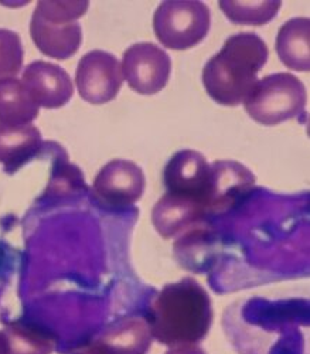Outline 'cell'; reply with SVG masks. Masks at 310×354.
Listing matches in <instances>:
<instances>
[{
    "instance_id": "obj_1",
    "label": "cell",
    "mask_w": 310,
    "mask_h": 354,
    "mask_svg": "<svg viewBox=\"0 0 310 354\" xmlns=\"http://www.w3.org/2000/svg\"><path fill=\"white\" fill-rule=\"evenodd\" d=\"M213 305L209 292L194 278L167 283L152 301L148 324L153 340L176 348L197 346L213 324Z\"/></svg>"
},
{
    "instance_id": "obj_2",
    "label": "cell",
    "mask_w": 310,
    "mask_h": 354,
    "mask_svg": "<svg viewBox=\"0 0 310 354\" xmlns=\"http://www.w3.org/2000/svg\"><path fill=\"white\" fill-rule=\"evenodd\" d=\"M268 55V46L257 33L230 36L203 68L206 93L220 105L238 106L257 84Z\"/></svg>"
},
{
    "instance_id": "obj_3",
    "label": "cell",
    "mask_w": 310,
    "mask_h": 354,
    "mask_svg": "<svg viewBox=\"0 0 310 354\" xmlns=\"http://www.w3.org/2000/svg\"><path fill=\"white\" fill-rule=\"evenodd\" d=\"M306 105V88L291 73H276L258 80L244 101L253 121L273 127L299 116Z\"/></svg>"
},
{
    "instance_id": "obj_4",
    "label": "cell",
    "mask_w": 310,
    "mask_h": 354,
    "mask_svg": "<svg viewBox=\"0 0 310 354\" xmlns=\"http://www.w3.org/2000/svg\"><path fill=\"white\" fill-rule=\"evenodd\" d=\"M211 26L210 8L199 0H168L155 12L153 30L167 48L188 50L206 39Z\"/></svg>"
},
{
    "instance_id": "obj_5",
    "label": "cell",
    "mask_w": 310,
    "mask_h": 354,
    "mask_svg": "<svg viewBox=\"0 0 310 354\" xmlns=\"http://www.w3.org/2000/svg\"><path fill=\"white\" fill-rule=\"evenodd\" d=\"M75 84L84 101L93 105L110 102L124 84L122 66L114 54L102 50L90 51L78 63Z\"/></svg>"
},
{
    "instance_id": "obj_6",
    "label": "cell",
    "mask_w": 310,
    "mask_h": 354,
    "mask_svg": "<svg viewBox=\"0 0 310 354\" xmlns=\"http://www.w3.org/2000/svg\"><path fill=\"white\" fill-rule=\"evenodd\" d=\"M122 73L130 90L140 95H155L171 78L172 60L153 43H136L124 53Z\"/></svg>"
},
{
    "instance_id": "obj_7",
    "label": "cell",
    "mask_w": 310,
    "mask_h": 354,
    "mask_svg": "<svg viewBox=\"0 0 310 354\" xmlns=\"http://www.w3.org/2000/svg\"><path fill=\"white\" fill-rule=\"evenodd\" d=\"M145 173L130 160L117 159L105 165L93 183V194L105 207H130L144 196Z\"/></svg>"
},
{
    "instance_id": "obj_8",
    "label": "cell",
    "mask_w": 310,
    "mask_h": 354,
    "mask_svg": "<svg viewBox=\"0 0 310 354\" xmlns=\"http://www.w3.org/2000/svg\"><path fill=\"white\" fill-rule=\"evenodd\" d=\"M163 179L168 193L199 200L209 213L211 165L200 152L193 149L177 152L166 165Z\"/></svg>"
},
{
    "instance_id": "obj_9",
    "label": "cell",
    "mask_w": 310,
    "mask_h": 354,
    "mask_svg": "<svg viewBox=\"0 0 310 354\" xmlns=\"http://www.w3.org/2000/svg\"><path fill=\"white\" fill-rule=\"evenodd\" d=\"M21 82L32 100L47 109L67 105L74 95L71 77L63 67L52 63H30L23 71Z\"/></svg>"
},
{
    "instance_id": "obj_10",
    "label": "cell",
    "mask_w": 310,
    "mask_h": 354,
    "mask_svg": "<svg viewBox=\"0 0 310 354\" xmlns=\"http://www.w3.org/2000/svg\"><path fill=\"white\" fill-rule=\"evenodd\" d=\"M207 214L202 201L167 192L155 204L152 223L163 239H172L186 230H191Z\"/></svg>"
},
{
    "instance_id": "obj_11",
    "label": "cell",
    "mask_w": 310,
    "mask_h": 354,
    "mask_svg": "<svg viewBox=\"0 0 310 354\" xmlns=\"http://www.w3.org/2000/svg\"><path fill=\"white\" fill-rule=\"evenodd\" d=\"M255 185V176L244 165L234 160H218L211 165V189L209 213L230 209L240 197L245 196Z\"/></svg>"
},
{
    "instance_id": "obj_12",
    "label": "cell",
    "mask_w": 310,
    "mask_h": 354,
    "mask_svg": "<svg viewBox=\"0 0 310 354\" xmlns=\"http://www.w3.org/2000/svg\"><path fill=\"white\" fill-rule=\"evenodd\" d=\"M30 35L36 47L55 60L72 57L82 43V30L78 21L47 20L37 12L32 16Z\"/></svg>"
},
{
    "instance_id": "obj_13",
    "label": "cell",
    "mask_w": 310,
    "mask_h": 354,
    "mask_svg": "<svg viewBox=\"0 0 310 354\" xmlns=\"http://www.w3.org/2000/svg\"><path fill=\"white\" fill-rule=\"evenodd\" d=\"M94 342L108 354H148L153 336L146 319L130 316L110 324Z\"/></svg>"
},
{
    "instance_id": "obj_14",
    "label": "cell",
    "mask_w": 310,
    "mask_h": 354,
    "mask_svg": "<svg viewBox=\"0 0 310 354\" xmlns=\"http://www.w3.org/2000/svg\"><path fill=\"white\" fill-rule=\"evenodd\" d=\"M43 147V138L35 125L8 127L0 124V165L9 174L30 162Z\"/></svg>"
},
{
    "instance_id": "obj_15",
    "label": "cell",
    "mask_w": 310,
    "mask_h": 354,
    "mask_svg": "<svg viewBox=\"0 0 310 354\" xmlns=\"http://www.w3.org/2000/svg\"><path fill=\"white\" fill-rule=\"evenodd\" d=\"M275 48L282 64L289 70L310 71V20L293 17L279 28Z\"/></svg>"
},
{
    "instance_id": "obj_16",
    "label": "cell",
    "mask_w": 310,
    "mask_h": 354,
    "mask_svg": "<svg viewBox=\"0 0 310 354\" xmlns=\"http://www.w3.org/2000/svg\"><path fill=\"white\" fill-rule=\"evenodd\" d=\"M40 106L32 100L21 80H0V124L8 127L32 125Z\"/></svg>"
},
{
    "instance_id": "obj_17",
    "label": "cell",
    "mask_w": 310,
    "mask_h": 354,
    "mask_svg": "<svg viewBox=\"0 0 310 354\" xmlns=\"http://www.w3.org/2000/svg\"><path fill=\"white\" fill-rule=\"evenodd\" d=\"M9 354H51L57 344L55 337L36 326L13 323L3 330Z\"/></svg>"
},
{
    "instance_id": "obj_18",
    "label": "cell",
    "mask_w": 310,
    "mask_h": 354,
    "mask_svg": "<svg viewBox=\"0 0 310 354\" xmlns=\"http://www.w3.org/2000/svg\"><path fill=\"white\" fill-rule=\"evenodd\" d=\"M220 9L225 17L235 24L264 26L273 20L282 6L280 0H267V2H234L221 0Z\"/></svg>"
},
{
    "instance_id": "obj_19",
    "label": "cell",
    "mask_w": 310,
    "mask_h": 354,
    "mask_svg": "<svg viewBox=\"0 0 310 354\" xmlns=\"http://www.w3.org/2000/svg\"><path fill=\"white\" fill-rule=\"evenodd\" d=\"M23 44L19 33L0 28V80L16 78L23 67Z\"/></svg>"
},
{
    "instance_id": "obj_20",
    "label": "cell",
    "mask_w": 310,
    "mask_h": 354,
    "mask_svg": "<svg viewBox=\"0 0 310 354\" xmlns=\"http://www.w3.org/2000/svg\"><path fill=\"white\" fill-rule=\"evenodd\" d=\"M90 2H39L35 12L44 19L77 21L79 17L87 13Z\"/></svg>"
},
{
    "instance_id": "obj_21",
    "label": "cell",
    "mask_w": 310,
    "mask_h": 354,
    "mask_svg": "<svg viewBox=\"0 0 310 354\" xmlns=\"http://www.w3.org/2000/svg\"><path fill=\"white\" fill-rule=\"evenodd\" d=\"M166 354H207V353L199 346H187V347L171 348Z\"/></svg>"
},
{
    "instance_id": "obj_22",
    "label": "cell",
    "mask_w": 310,
    "mask_h": 354,
    "mask_svg": "<svg viewBox=\"0 0 310 354\" xmlns=\"http://www.w3.org/2000/svg\"><path fill=\"white\" fill-rule=\"evenodd\" d=\"M71 354H108L106 351H104L95 342L84 346V347H79L77 350H74Z\"/></svg>"
},
{
    "instance_id": "obj_23",
    "label": "cell",
    "mask_w": 310,
    "mask_h": 354,
    "mask_svg": "<svg viewBox=\"0 0 310 354\" xmlns=\"http://www.w3.org/2000/svg\"><path fill=\"white\" fill-rule=\"evenodd\" d=\"M0 354H9V348H8V343L3 332H0Z\"/></svg>"
}]
</instances>
